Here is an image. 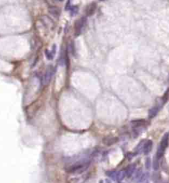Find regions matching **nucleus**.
I'll use <instances>...</instances> for the list:
<instances>
[{
  "instance_id": "11",
  "label": "nucleus",
  "mask_w": 169,
  "mask_h": 183,
  "mask_svg": "<svg viewBox=\"0 0 169 183\" xmlns=\"http://www.w3.org/2000/svg\"><path fill=\"white\" fill-rule=\"evenodd\" d=\"M144 142L145 140H141V142L137 145V147L136 148V153L135 154H139L143 152V148Z\"/></svg>"
},
{
  "instance_id": "19",
  "label": "nucleus",
  "mask_w": 169,
  "mask_h": 183,
  "mask_svg": "<svg viewBox=\"0 0 169 183\" xmlns=\"http://www.w3.org/2000/svg\"><path fill=\"white\" fill-rule=\"evenodd\" d=\"M55 1H60V2H62L63 1V0H55Z\"/></svg>"
},
{
  "instance_id": "7",
  "label": "nucleus",
  "mask_w": 169,
  "mask_h": 183,
  "mask_svg": "<svg viewBox=\"0 0 169 183\" xmlns=\"http://www.w3.org/2000/svg\"><path fill=\"white\" fill-rule=\"evenodd\" d=\"M168 133H166V134L163 135L162 139H161L160 147L162 148L164 150H166L168 148Z\"/></svg>"
},
{
  "instance_id": "17",
  "label": "nucleus",
  "mask_w": 169,
  "mask_h": 183,
  "mask_svg": "<svg viewBox=\"0 0 169 183\" xmlns=\"http://www.w3.org/2000/svg\"><path fill=\"white\" fill-rule=\"evenodd\" d=\"M50 12L51 13L52 15H59V13H58V9L55 8V7H52V9H50Z\"/></svg>"
},
{
  "instance_id": "6",
  "label": "nucleus",
  "mask_w": 169,
  "mask_h": 183,
  "mask_svg": "<svg viewBox=\"0 0 169 183\" xmlns=\"http://www.w3.org/2000/svg\"><path fill=\"white\" fill-rule=\"evenodd\" d=\"M136 165L135 163H132L128 165L125 171L126 176H127L128 177H131L132 176V174L134 173L135 171H136Z\"/></svg>"
},
{
  "instance_id": "2",
  "label": "nucleus",
  "mask_w": 169,
  "mask_h": 183,
  "mask_svg": "<svg viewBox=\"0 0 169 183\" xmlns=\"http://www.w3.org/2000/svg\"><path fill=\"white\" fill-rule=\"evenodd\" d=\"M86 23V18L82 17L81 19L77 20L75 23V35L76 36H78L81 34L82 29L85 25Z\"/></svg>"
},
{
  "instance_id": "15",
  "label": "nucleus",
  "mask_w": 169,
  "mask_h": 183,
  "mask_svg": "<svg viewBox=\"0 0 169 183\" xmlns=\"http://www.w3.org/2000/svg\"><path fill=\"white\" fill-rule=\"evenodd\" d=\"M165 151V150H164V149H163L161 147H160V146H159V147H158L157 151V156H156V157H157L158 159L161 158L163 156V155H164Z\"/></svg>"
},
{
  "instance_id": "14",
  "label": "nucleus",
  "mask_w": 169,
  "mask_h": 183,
  "mask_svg": "<svg viewBox=\"0 0 169 183\" xmlns=\"http://www.w3.org/2000/svg\"><path fill=\"white\" fill-rule=\"evenodd\" d=\"M153 168L155 171H157L159 169V162H158V159L155 157L153 159Z\"/></svg>"
},
{
  "instance_id": "20",
  "label": "nucleus",
  "mask_w": 169,
  "mask_h": 183,
  "mask_svg": "<svg viewBox=\"0 0 169 183\" xmlns=\"http://www.w3.org/2000/svg\"><path fill=\"white\" fill-rule=\"evenodd\" d=\"M99 183H103V180H100L99 181Z\"/></svg>"
},
{
  "instance_id": "8",
  "label": "nucleus",
  "mask_w": 169,
  "mask_h": 183,
  "mask_svg": "<svg viewBox=\"0 0 169 183\" xmlns=\"http://www.w3.org/2000/svg\"><path fill=\"white\" fill-rule=\"evenodd\" d=\"M131 123L132 124V126L137 128H139L144 125L145 124V120L144 119H137L131 121Z\"/></svg>"
},
{
  "instance_id": "12",
  "label": "nucleus",
  "mask_w": 169,
  "mask_h": 183,
  "mask_svg": "<svg viewBox=\"0 0 169 183\" xmlns=\"http://www.w3.org/2000/svg\"><path fill=\"white\" fill-rule=\"evenodd\" d=\"M126 177V173L124 171H120L117 172V174H116V180L118 181H121Z\"/></svg>"
},
{
  "instance_id": "18",
  "label": "nucleus",
  "mask_w": 169,
  "mask_h": 183,
  "mask_svg": "<svg viewBox=\"0 0 169 183\" xmlns=\"http://www.w3.org/2000/svg\"><path fill=\"white\" fill-rule=\"evenodd\" d=\"M145 167L147 169H150L151 167V159L149 157H147L145 161Z\"/></svg>"
},
{
  "instance_id": "4",
  "label": "nucleus",
  "mask_w": 169,
  "mask_h": 183,
  "mask_svg": "<svg viewBox=\"0 0 169 183\" xmlns=\"http://www.w3.org/2000/svg\"><path fill=\"white\" fill-rule=\"evenodd\" d=\"M119 142V138L116 136H111V135H108V136H106L102 139L103 144L107 146H111L115 143H118Z\"/></svg>"
},
{
  "instance_id": "10",
  "label": "nucleus",
  "mask_w": 169,
  "mask_h": 183,
  "mask_svg": "<svg viewBox=\"0 0 169 183\" xmlns=\"http://www.w3.org/2000/svg\"><path fill=\"white\" fill-rule=\"evenodd\" d=\"M97 7V3H95V2H93V3L90 4L88 9H87V15L89 16H91V15H93L95 11H96Z\"/></svg>"
},
{
  "instance_id": "5",
  "label": "nucleus",
  "mask_w": 169,
  "mask_h": 183,
  "mask_svg": "<svg viewBox=\"0 0 169 183\" xmlns=\"http://www.w3.org/2000/svg\"><path fill=\"white\" fill-rule=\"evenodd\" d=\"M153 142L151 140L145 141L143 148V152L144 153L145 155H147L151 152L153 148Z\"/></svg>"
},
{
  "instance_id": "13",
  "label": "nucleus",
  "mask_w": 169,
  "mask_h": 183,
  "mask_svg": "<svg viewBox=\"0 0 169 183\" xmlns=\"http://www.w3.org/2000/svg\"><path fill=\"white\" fill-rule=\"evenodd\" d=\"M107 176L108 177H110V179H112L114 180H116V174H117V171H107L106 172Z\"/></svg>"
},
{
  "instance_id": "16",
  "label": "nucleus",
  "mask_w": 169,
  "mask_h": 183,
  "mask_svg": "<svg viewBox=\"0 0 169 183\" xmlns=\"http://www.w3.org/2000/svg\"><path fill=\"white\" fill-rule=\"evenodd\" d=\"M53 52H54V53L55 54V51H54V52H49L48 50H46V57H47V58L48 59V60H52V58H53Z\"/></svg>"
},
{
  "instance_id": "1",
  "label": "nucleus",
  "mask_w": 169,
  "mask_h": 183,
  "mask_svg": "<svg viewBox=\"0 0 169 183\" xmlns=\"http://www.w3.org/2000/svg\"><path fill=\"white\" fill-rule=\"evenodd\" d=\"M89 167V162H83L72 165L66 168V171L71 174H81L86 171Z\"/></svg>"
},
{
  "instance_id": "9",
  "label": "nucleus",
  "mask_w": 169,
  "mask_h": 183,
  "mask_svg": "<svg viewBox=\"0 0 169 183\" xmlns=\"http://www.w3.org/2000/svg\"><path fill=\"white\" fill-rule=\"evenodd\" d=\"M158 107L157 106H153L151 108L148 112V116H149V118H153L157 116L158 112Z\"/></svg>"
},
{
  "instance_id": "3",
  "label": "nucleus",
  "mask_w": 169,
  "mask_h": 183,
  "mask_svg": "<svg viewBox=\"0 0 169 183\" xmlns=\"http://www.w3.org/2000/svg\"><path fill=\"white\" fill-rule=\"evenodd\" d=\"M54 75V67L52 66H49L48 67L43 79V84L46 85L48 84L51 81L52 75Z\"/></svg>"
}]
</instances>
